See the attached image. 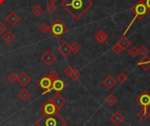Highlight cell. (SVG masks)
I'll return each instance as SVG.
<instances>
[{
    "mask_svg": "<svg viewBox=\"0 0 150 126\" xmlns=\"http://www.w3.org/2000/svg\"><path fill=\"white\" fill-rule=\"evenodd\" d=\"M110 120L112 123H113L115 125H119L123 123V121L125 120L124 116L122 115L119 111H115L114 113H112L110 117Z\"/></svg>",
    "mask_w": 150,
    "mask_h": 126,
    "instance_id": "cell-12",
    "label": "cell"
},
{
    "mask_svg": "<svg viewBox=\"0 0 150 126\" xmlns=\"http://www.w3.org/2000/svg\"><path fill=\"white\" fill-rule=\"evenodd\" d=\"M58 51L63 56V57H67L69 56V54L71 52L70 49V45L67 43V41H63L62 43H61L58 47Z\"/></svg>",
    "mask_w": 150,
    "mask_h": 126,
    "instance_id": "cell-14",
    "label": "cell"
},
{
    "mask_svg": "<svg viewBox=\"0 0 150 126\" xmlns=\"http://www.w3.org/2000/svg\"><path fill=\"white\" fill-rule=\"evenodd\" d=\"M5 1V0H0V5H2Z\"/></svg>",
    "mask_w": 150,
    "mask_h": 126,
    "instance_id": "cell-38",
    "label": "cell"
},
{
    "mask_svg": "<svg viewBox=\"0 0 150 126\" xmlns=\"http://www.w3.org/2000/svg\"><path fill=\"white\" fill-rule=\"evenodd\" d=\"M31 96H32V93H30V91L29 90H27L26 88H23L22 90H20L19 92V93H18V97L19 98V99L22 101V102H27L28 101L30 98H31Z\"/></svg>",
    "mask_w": 150,
    "mask_h": 126,
    "instance_id": "cell-17",
    "label": "cell"
},
{
    "mask_svg": "<svg viewBox=\"0 0 150 126\" xmlns=\"http://www.w3.org/2000/svg\"><path fill=\"white\" fill-rule=\"evenodd\" d=\"M48 75L49 76V78H50L53 81H54V80H56V79H60V75H59V73H58L56 71H54V70L51 71Z\"/></svg>",
    "mask_w": 150,
    "mask_h": 126,
    "instance_id": "cell-29",
    "label": "cell"
},
{
    "mask_svg": "<svg viewBox=\"0 0 150 126\" xmlns=\"http://www.w3.org/2000/svg\"><path fill=\"white\" fill-rule=\"evenodd\" d=\"M117 102H118L117 98L113 94H110L105 99V103L108 104L109 106H114L117 103Z\"/></svg>",
    "mask_w": 150,
    "mask_h": 126,
    "instance_id": "cell-23",
    "label": "cell"
},
{
    "mask_svg": "<svg viewBox=\"0 0 150 126\" xmlns=\"http://www.w3.org/2000/svg\"><path fill=\"white\" fill-rule=\"evenodd\" d=\"M65 88V83L61 79H56L53 81V85H52V90L56 91V93H60Z\"/></svg>",
    "mask_w": 150,
    "mask_h": 126,
    "instance_id": "cell-16",
    "label": "cell"
},
{
    "mask_svg": "<svg viewBox=\"0 0 150 126\" xmlns=\"http://www.w3.org/2000/svg\"><path fill=\"white\" fill-rule=\"evenodd\" d=\"M43 12H44V9L40 6V5H34L33 8H32V12H33V14H34L36 17H39V16H40L43 13Z\"/></svg>",
    "mask_w": 150,
    "mask_h": 126,
    "instance_id": "cell-22",
    "label": "cell"
},
{
    "mask_svg": "<svg viewBox=\"0 0 150 126\" xmlns=\"http://www.w3.org/2000/svg\"><path fill=\"white\" fill-rule=\"evenodd\" d=\"M40 59H42V61L44 64H46L47 66H50L54 61L56 60V57L51 50L48 49L42 56V57H40Z\"/></svg>",
    "mask_w": 150,
    "mask_h": 126,
    "instance_id": "cell-8",
    "label": "cell"
},
{
    "mask_svg": "<svg viewBox=\"0 0 150 126\" xmlns=\"http://www.w3.org/2000/svg\"><path fill=\"white\" fill-rule=\"evenodd\" d=\"M147 52H148V49H147L146 46L141 45V46L139 48V54H141V55L144 56V57H145V56H147Z\"/></svg>",
    "mask_w": 150,
    "mask_h": 126,
    "instance_id": "cell-32",
    "label": "cell"
},
{
    "mask_svg": "<svg viewBox=\"0 0 150 126\" xmlns=\"http://www.w3.org/2000/svg\"><path fill=\"white\" fill-rule=\"evenodd\" d=\"M40 111L42 112V115L44 116H53L57 114L59 110L56 108V107L54 106V104L50 100H48L40 108Z\"/></svg>",
    "mask_w": 150,
    "mask_h": 126,
    "instance_id": "cell-6",
    "label": "cell"
},
{
    "mask_svg": "<svg viewBox=\"0 0 150 126\" xmlns=\"http://www.w3.org/2000/svg\"><path fill=\"white\" fill-rule=\"evenodd\" d=\"M112 51L116 54V55H119L122 51H124L123 49H122L118 43H116L113 47H112Z\"/></svg>",
    "mask_w": 150,
    "mask_h": 126,
    "instance_id": "cell-31",
    "label": "cell"
},
{
    "mask_svg": "<svg viewBox=\"0 0 150 126\" xmlns=\"http://www.w3.org/2000/svg\"><path fill=\"white\" fill-rule=\"evenodd\" d=\"M137 117L142 122H146L150 117V113H149V111L147 110V108H142L141 111H139L137 113Z\"/></svg>",
    "mask_w": 150,
    "mask_h": 126,
    "instance_id": "cell-21",
    "label": "cell"
},
{
    "mask_svg": "<svg viewBox=\"0 0 150 126\" xmlns=\"http://www.w3.org/2000/svg\"><path fill=\"white\" fill-rule=\"evenodd\" d=\"M38 87L42 90V94H46L52 91L53 80L49 78L48 75H43L37 81Z\"/></svg>",
    "mask_w": 150,
    "mask_h": 126,
    "instance_id": "cell-5",
    "label": "cell"
},
{
    "mask_svg": "<svg viewBox=\"0 0 150 126\" xmlns=\"http://www.w3.org/2000/svg\"><path fill=\"white\" fill-rule=\"evenodd\" d=\"M138 64L144 70V71H148L150 69V58L145 56L141 60H140Z\"/></svg>",
    "mask_w": 150,
    "mask_h": 126,
    "instance_id": "cell-20",
    "label": "cell"
},
{
    "mask_svg": "<svg viewBox=\"0 0 150 126\" xmlns=\"http://www.w3.org/2000/svg\"><path fill=\"white\" fill-rule=\"evenodd\" d=\"M6 31H7V28H6L5 25L3 22H0V35H4Z\"/></svg>",
    "mask_w": 150,
    "mask_h": 126,
    "instance_id": "cell-35",
    "label": "cell"
},
{
    "mask_svg": "<svg viewBox=\"0 0 150 126\" xmlns=\"http://www.w3.org/2000/svg\"><path fill=\"white\" fill-rule=\"evenodd\" d=\"M117 78H118L119 82V83H121V84L125 83V82L127 80V79H128V77H127V73H126V72H120V73L118 75V77H117Z\"/></svg>",
    "mask_w": 150,
    "mask_h": 126,
    "instance_id": "cell-27",
    "label": "cell"
},
{
    "mask_svg": "<svg viewBox=\"0 0 150 126\" xmlns=\"http://www.w3.org/2000/svg\"><path fill=\"white\" fill-rule=\"evenodd\" d=\"M122 49H123V50H125V49H128L129 47H130V45H131V43H132V41L126 36V35H122L120 38H119V40L118 41V43H117Z\"/></svg>",
    "mask_w": 150,
    "mask_h": 126,
    "instance_id": "cell-15",
    "label": "cell"
},
{
    "mask_svg": "<svg viewBox=\"0 0 150 126\" xmlns=\"http://www.w3.org/2000/svg\"><path fill=\"white\" fill-rule=\"evenodd\" d=\"M94 37H95V40L98 41V43H101V44L104 43L105 41H107V39H108V35H107L106 33H105L104 31H103V30H99L96 35H94Z\"/></svg>",
    "mask_w": 150,
    "mask_h": 126,
    "instance_id": "cell-18",
    "label": "cell"
},
{
    "mask_svg": "<svg viewBox=\"0 0 150 126\" xmlns=\"http://www.w3.org/2000/svg\"><path fill=\"white\" fill-rule=\"evenodd\" d=\"M72 72H73V68L70 66V65H69V66H67L65 69H64V73L67 75V76H70V74L72 73Z\"/></svg>",
    "mask_w": 150,
    "mask_h": 126,
    "instance_id": "cell-34",
    "label": "cell"
},
{
    "mask_svg": "<svg viewBox=\"0 0 150 126\" xmlns=\"http://www.w3.org/2000/svg\"><path fill=\"white\" fill-rule=\"evenodd\" d=\"M135 102L141 106L142 108H148L150 107V93L147 90H144L136 98Z\"/></svg>",
    "mask_w": 150,
    "mask_h": 126,
    "instance_id": "cell-7",
    "label": "cell"
},
{
    "mask_svg": "<svg viewBox=\"0 0 150 126\" xmlns=\"http://www.w3.org/2000/svg\"><path fill=\"white\" fill-rule=\"evenodd\" d=\"M50 101L54 104V106L56 107L58 110H60L66 104V99L60 94V93H56V95L51 98Z\"/></svg>",
    "mask_w": 150,
    "mask_h": 126,
    "instance_id": "cell-9",
    "label": "cell"
},
{
    "mask_svg": "<svg viewBox=\"0 0 150 126\" xmlns=\"http://www.w3.org/2000/svg\"><path fill=\"white\" fill-rule=\"evenodd\" d=\"M39 30L42 34H47L48 32H50V26H48L47 23L44 22L42 24H40V26H39Z\"/></svg>",
    "mask_w": 150,
    "mask_h": 126,
    "instance_id": "cell-26",
    "label": "cell"
},
{
    "mask_svg": "<svg viewBox=\"0 0 150 126\" xmlns=\"http://www.w3.org/2000/svg\"><path fill=\"white\" fill-rule=\"evenodd\" d=\"M70 126H74V125H70Z\"/></svg>",
    "mask_w": 150,
    "mask_h": 126,
    "instance_id": "cell-40",
    "label": "cell"
},
{
    "mask_svg": "<svg viewBox=\"0 0 150 126\" xmlns=\"http://www.w3.org/2000/svg\"><path fill=\"white\" fill-rule=\"evenodd\" d=\"M81 77H82V73L79 71H77L76 69H73V72L70 76V78L74 81H77Z\"/></svg>",
    "mask_w": 150,
    "mask_h": 126,
    "instance_id": "cell-25",
    "label": "cell"
},
{
    "mask_svg": "<svg viewBox=\"0 0 150 126\" xmlns=\"http://www.w3.org/2000/svg\"><path fill=\"white\" fill-rule=\"evenodd\" d=\"M18 83L19 85H21L22 87H25L29 83H31L32 81V78L27 74L25 72H21L19 76H18V79H17Z\"/></svg>",
    "mask_w": 150,
    "mask_h": 126,
    "instance_id": "cell-11",
    "label": "cell"
},
{
    "mask_svg": "<svg viewBox=\"0 0 150 126\" xmlns=\"http://www.w3.org/2000/svg\"><path fill=\"white\" fill-rule=\"evenodd\" d=\"M58 1V0H48V2L51 3V4H54V3H56Z\"/></svg>",
    "mask_w": 150,
    "mask_h": 126,
    "instance_id": "cell-37",
    "label": "cell"
},
{
    "mask_svg": "<svg viewBox=\"0 0 150 126\" xmlns=\"http://www.w3.org/2000/svg\"><path fill=\"white\" fill-rule=\"evenodd\" d=\"M36 126H66L67 122L57 114L53 116L40 117L35 123Z\"/></svg>",
    "mask_w": 150,
    "mask_h": 126,
    "instance_id": "cell-2",
    "label": "cell"
},
{
    "mask_svg": "<svg viewBox=\"0 0 150 126\" xmlns=\"http://www.w3.org/2000/svg\"><path fill=\"white\" fill-rule=\"evenodd\" d=\"M67 31L68 26H66L60 19H56L50 26V33L56 40H60Z\"/></svg>",
    "mask_w": 150,
    "mask_h": 126,
    "instance_id": "cell-4",
    "label": "cell"
},
{
    "mask_svg": "<svg viewBox=\"0 0 150 126\" xmlns=\"http://www.w3.org/2000/svg\"><path fill=\"white\" fill-rule=\"evenodd\" d=\"M61 6L65 9L74 20H78L93 6L91 0H62Z\"/></svg>",
    "mask_w": 150,
    "mask_h": 126,
    "instance_id": "cell-1",
    "label": "cell"
},
{
    "mask_svg": "<svg viewBox=\"0 0 150 126\" xmlns=\"http://www.w3.org/2000/svg\"><path fill=\"white\" fill-rule=\"evenodd\" d=\"M148 82L150 83V78H149V79H148Z\"/></svg>",
    "mask_w": 150,
    "mask_h": 126,
    "instance_id": "cell-39",
    "label": "cell"
},
{
    "mask_svg": "<svg viewBox=\"0 0 150 126\" xmlns=\"http://www.w3.org/2000/svg\"><path fill=\"white\" fill-rule=\"evenodd\" d=\"M70 49H71V52H73L74 54H77L82 49V47L77 43H73L70 45Z\"/></svg>",
    "mask_w": 150,
    "mask_h": 126,
    "instance_id": "cell-28",
    "label": "cell"
},
{
    "mask_svg": "<svg viewBox=\"0 0 150 126\" xmlns=\"http://www.w3.org/2000/svg\"><path fill=\"white\" fill-rule=\"evenodd\" d=\"M128 54H129V56L131 58H136L139 55V49L137 47H135V46H133L128 49Z\"/></svg>",
    "mask_w": 150,
    "mask_h": 126,
    "instance_id": "cell-24",
    "label": "cell"
},
{
    "mask_svg": "<svg viewBox=\"0 0 150 126\" xmlns=\"http://www.w3.org/2000/svg\"><path fill=\"white\" fill-rule=\"evenodd\" d=\"M143 1H144V4H145L147 9V12L150 13V0H143Z\"/></svg>",
    "mask_w": 150,
    "mask_h": 126,
    "instance_id": "cell-36",
    "label": "cell"
},
{
    "mask_svg": "<svg viewBox=\"0 0 150 126\" xmlns=\"http://www.w3.org/2000/svg\"><path fill=\"white\" fill-rule=\"evenodd\" d=\"M2 39L5 43H6L7 44H10L15 40V35L11 31H6L4 35H2Z\"/></svg>",
    "mask_w": 150,
    "mask_h": 126,
    "instance_id": "cell-19",
    "label": "cell"
},
{
    "mask_svg": "<svg viewBox=\"0 0 150 126\" xmlns=\"http://www.w3.org/2000/svg\"><path fill=\"white\" fill-rule=\"evenodd\" d=\"M103 84H104V86L107 89L111 90V89H112V88L117 85V81H116V79H115L112 76L109 75V76H107V77L103 80Z\"/></svg>",
    "mask_w": 150,
    "mask_h": 126,
    "instance_id": "cell-13",
    "label": "cell"
},
{
    "mask_svg": "<svg viewBox=\"0 0 150 126\" xmlns=\"http://www.w3.org/2000/svg\"><path fill=\"white\" fill-rule=\"evenodd\" d=\"M7 79H8L11 83H14V82L17 81L18 76H17L14 72H11V73L7 76Z\"/></svg>",
    "mask_w": 150,
    "mask_h": 126,
    "instance_id": "cell-30",
    "label": "cell"
},
{
    "mask_svg": "<svg viewBox=\"0 0 150 126\" xmlns=\"http://www.w3.org/2000/svg\"><path fill=\"white\" fill-rule=\"evenodd\" d=\"M5 20L11 26H16L19 21H20V17L15 12H11L9 14H7V16L5 17Z\"/></svg>",
    "mask_w": 150,
    "mask_h": 126,
    "instance_id": "cell-10",
    "label": "cell"
},
{
    "mask_svg": "<svg viewBox=\"0 0 150 126\" xmlns=\"http://www.w3.org/2000/svg\"><path fill=\"white\" fill-rule=\"evenodd\" d=\"M47 10L50 12V13H54V12H56V10H57V6L54 5V4H51V3H49V5H48V7H47Z\"/></svg>",
    "mask_w": 150,
    "mask_h": 126,
    "instance_id": "cell-33",
    "label": "cell"
},
{
    "mask_svg": "<svg viewBox=\"0 0 150 126\" xmlns=\"http://www.w3.org/2000/svg\"><path fill=\"white\" fill-rule=\"evenodd\" d=\"M131 12H132L133 13V14H134V18L133 19L131 24L128 26L127 29L125 31V33H124L123 35H125L127 34V32L128 29L130 28V26L133 25V23L134 22V20H135L136 19L138 18L139 20H142L144 17L147 16V14L148 13V12H147V9L146 5H145V4H144V1H143V0H140V1H138L137 3H136V4L133 5V7L131 8Z\"/></svg>",
    "mask_w": 150,
    "mask_h": 126,
    "instance_id": "cell-3",
    "label": "cell"
}]
</instances>
